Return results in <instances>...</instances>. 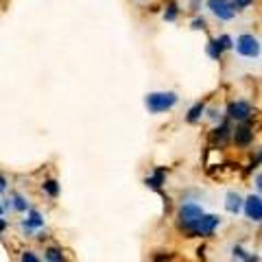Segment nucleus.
I'll use <instances>...</instances> for the list:
<instances>
[{
  "label": "nucleus",
  "mask_w": 262,
  "mask_h": 262,
  "mask_svg": "<svg viewBox=\"0 0 262 262\" xmlns=\"http://www.w3.org/2000/svg\"><path fill=\"white\" fill-rule=\"evenodd\" d=\"M221 223V219L219 216H212V214H201L196 221H192V223H186L182 225L188 234H192V236H210L214 229L219 227Z\"/></svg>",
  "instance_id": "f257e3e1"
},
{
  "label": "nucleus",
  "mask_w": 262,
  "mask_h": 262,
  "mask_svg": "<svg viewBox=\"0 0 262 262\" xmlns=\"http://www.w3.org/2000/svg\"><path fill=\"white\" fill-rule=\"evenodd\" d=\"M144 103H146V107H149V112L162 114V112H166V110L177 105V94L175 92H153V94L146 96Z\"/></svg>",
  "instance_id": "f03ea898"
},
{
  "label": "nucleus",
  "mask_w": 262,
  "mask_h": 262,
  "mask_svg": "<svg viewBox=\"0 0 262 262\" xmlns=\"http://www.w3.org/2000/svg\"><path fill=\"white\" fill-rule=\"evenodd\" d=\"M208 7L219 20H232L236 15V9L229 0H208Z\"/></svg>",
  "instance_id": "7ed1b4c3"
},
{
  "label": "nucleus",
  "mask_w": 262,
  "mask_h": 262,
  "mask_svg": "<svg viewBox=\"0 0 262 262\" xmlns=\"http://www.w3.org/2000/svg\"><path fill=\"white\" fill-rule=\"evenodd\" d=\"M236 48L243 57H258L260 55V44L253 35H241L236 39Z\"/></svg>",
  "instance_id": "20e7f679"
},
{
  "label": "nucleus",
  "mask_w": 262,
  "mask_h": 262,
  "mask_svg": "<svg viewBox=\"0 0 262 262\" xmlns=\"http://www.w3.org/2000/svg\"><path fill=\"white\" fill-rule=\"evenodd\" d=\"M227 114H229V118H234V120H249V116H251V105L247 101H236V103L229 105Z\"/></svg>",
  "instance_id": "39448f33"
},
{
  "label": "nucleus",
  "mask_w": 262,
  "mask_h": 262,
  "mask_svg": "<svg viewBox=\"0 0 262 262\" xmlns=\"http://www.w3.org/2000/svg\"><path fill=\"white\" fill-rule=\"evenodd\" d=\"M245 214H247V219H251V221H258L262 219V199L256 194V196H249L247 201H245Z\"/></svg>",
  "instance_id": "423d86ee"
},
{
  "label": "nucleus",
  "mask_w": 262,
  "mask_h": 262,
  "mask_svg": "<svg viewBox=\"0 0 262 262\" xmlns=\"http://www.w3.org/2000/svg\"><path fill=\"white\" fill-rule=\"evenodd\" d=\"M201 214H203V210L196 206V203H186V206H182V210H179V219H182V225L192 223V221H196Z\"/></svg>",
  "instance_id": "0eeeda50"
},
{
  "label": "nucleus",
  "mask_w": 262,
  "mask_h": 262,
  "mask_svg": "<svg viewBox=\"0 0 262 262\" xmlns=\"http://www.w3.org/2000/svg\"><path fill=\"white\" fill-rule=\"evenodd\" d=\"M234 140H236V144H241V146H247L253 140V131H251L249 120H243V125L236 129V134H234Z\"/></svg>",
  "instance_id": "6e6552de"
},
{
  "label": "nucleus",
  "mask_w": 262,
  "mask_h": 262,
  "mask_svg": "<svg viewBox=\"0 0 262 262\" xmlns=\"http://www.w3.org/2000/svg\"><path fill=\"white\" fill-rule=\"evenodd\" d=\"M225 206H227V210L232 212V214H238L241 208H243L241 194H238V192H227V196H225Z\"/></svg>",
  "instance_id": "1a4fd4ad"
},
{
  "label": "nucleus",
  "mask_w": 262,
  "mask_h": 262,
  "mask_svg": "<svg viewBox=\"0 0 262 262\" xmlns=\"http://www.w3.org/2000/svg\"><path fill=\"white\" fill-rule=\"evenodd\" d=\"M149 188H160L162 184H164V170L160 168V170H155V175L153 177H146V182H144Z\"/></svg>",
  "instance_id": "9d476101"
},
{
  "label": "nucleus",
  "mask_w": 262,
  "mask_h": 262,
  "mask_svg": "<svg viewBox=\"0 0 262 262\" xmlns=\"http://www.w3.org/2000/svg\"><path fill=\"white\" fill-rule=\"evenodd\" d=\"M42 223H44V221H42V214L33 210V212H31V219H29V221H24V227H27V229H33V227H42Z\"/></svg>",
  "instance_id": "9b49d317"
},
{
  "label": "nucleus",
  "mask_w": 262,
  "mask_h": 262,
  "mask_svg": "<svg viewBox=\"0 0 262 262\" xmlns=\"http://www.w3.org/2000/svg\"><path fill=\"white\" fill-rule=\"evenodd\" d=\"M203 112H206V107H203V103H196L194 107L188 112V122H196L201 116H203Z\"/></svg>",
  "instance_id": "f8f14e48"
},
{
  "label": "nucleus",
  "mask_w": 262,
  "mask_h": 262,
  "mask_svg": "<svg viewBox=\"0 0 262 262\" xmlns=\"http://www.w3.org/2000/svg\"><path fill=\"white\" fill-rule=\"evenodd\" d=\"M208 55L212 57V59H221V55H223V48L219 46L216 39H212V42L208 44Z\"/></svg>",
  "instance_id": "ddd939ff"
},
{
  "label": "nucleus",
  "mask_w": 262,
  "mask_h": 262,
  "mask_svg": "<svg viewBox=\"0 0 262 262\" xmlns=\"http://www.w3.org/2000/svg\"><path fill=\"white\" fill-rule=\"evenodd\" d=\"M227 136H229V125L227 122H223L216 131H214V140H219V142H225L227 140Z\"/></svg>",
  "instance_id": "4468645a"
},
{
  "label": "nucleus",
  "mask_w": 262,
  "mask_h": 262,
  "mask_svg": "<svg viewBox=\"0 0 262 262\" xmlns=\"http://www.w3.org/2000/svg\"><path fill=\"white\" fill-rule=\"evenodd\" d=\"M44 190L51 196H57V194H59V184H57L55 179H48V182L44 184Z\"/></svg>",
  "instance_id": "2eb2a0df"
},
{
  "label": "nucleus",
  "mask_w": 262,
  "mask_h": 262,
  "mask_svg": "<svg viewBox=\"0 0 262 262\" xmlns=\"http://www.w3.org/2000/svg\"><path fill=\"white\" fill-rule=\"evenodd\" d=\"M13 208L18 210V212H24L29 208V203L24 201V196H20V194H13Z\"/></svg>",
  "instance_id": "dca6fc26"
},
{
  "label": "nucleus",
  "mask_w": 262,
  "mask_h": 262,
  "mask_svg": "<svg viewBox=\"0 0 262 262\" xmlns=\"http://www.w3.org/2000/svg\"><path fill=\"white\" fill-rule=\"evenodd\" d=\"M46 260L48 262H63V256H61L59 249H48L46 251Z\"/></svg>",
  "instance_id": "f3484780"
},
{
  "label": "nucleus",
  "mask_w": 262,
  "mask_h": 262,
  "mask_svg": "<svg viewBox=\"0 0 262 262\" xmlns=\"http://www.w3.org/2000/svg\"><path fill=\"white\" fill-rule=\"evenodd\" d=\"M177 13H179V11H177V5H175V3H170V5L166 7V13H164V18H166L168 22H173V20L177 18Z\"/></svg>",
  "instance_id": "a211bd4d"
},
{
  "label": "nucleus",
  "mask_w": 262,
  "mask_h": 262,
  "mask_svg": "<svg viewBox=\"0 0 262 262\" xmlns=\"http://www.w3.org/2000/svg\"><path fill=\"white\" fill-rule=\"evenodd\" d=\"M216 42H219V46L223 48V51L232 48V37H229V35H221V37H216Z\"/></svg>",
  "instance_id": "6ab92c4d"
},
{
  "label": "nucleus",
  "mask_w": 262,
  "mask_h": 262,
  "mask_svg": "<svg viewBox=\"0 0 262 262\" xmlns=\"http://www.w3.org/2000/svg\"><path fill=\"white\" fill-rule=\"evenodd\" d=\"M234 253H236V256H241V258H245L247 262H258V256H249V253H247V251H243L241 247H236Z\"/></svg>",
  "instance_id": "aec40b11"
},
{
  "label": "nucleus",
  "mask_w": 262,
  "mask_h": 262,
  "mask_svg": "<svg viewBox=\"0 0 262 262\" xmlns=\"http://www.w3.org/2000/svg\"><path fill=\"white\" fill-rule=\"evenodd\" d=\"M234 9H238V11H243V9H247V7H251L253 5V0H234Z\"/></svg>",
  "instance_id": "412c9836"
},
{
  "label": "nucleus",
  "mask_w": 262,
  "mask_h": 262,
  "mask_svg": "<svg viewBox=\"0 0 262 262\" xmlns=\"http://www.w3.org/2000/svg\"><path fill=\"white\" fill-rule=\"evenodd\" d=\"M192 29H194V31H203V29H206V20H203V18L192 20Z\"/></svg>",
  "instance_id": "4be33fe9"
},
{
  "label": "nucleus",
  "mask_w": 262,
  "mask_h": 262,
  "mask_svg": "<svg viewBox=\"0 0 262 262\" xmlns=\"http://www.w3.org/2000/svg\"><path fill=\"white\" fill-rule=\"evenodd\" d=\"M22 262H39V260H37V256H35V253L27 251V253H24V256H22Z\"/></svg>",
  "instance_id": "5701e85b"
},
{
  "label": "nucleus",
  "mask_w": 262,
  "mask_h": 262,
  "mask_svg": "<svg viewBox=\"0 0 262 262\" xmlns=\"http://www.w3.org/2000/svg\"><path fill=\"white\" fill-rule=\"evenodd\" d=\"M5 188H7V179L0 175V192H5Z\"/></svg>",
  "instance_id": "b1692460"
},
{
  "label": "nucleus",
  "mask_w": 262,
  "mask_h": 262,
  "mask_svg": "<svg viewBox=\"0 0 262 262\" xmlns=\"http://www.w3.org/2000/svg\"><path fill=\"white\" fill-rule=\"evenodd\" d=\"M210 118H212V120H216V118H219V112H216V110H212V112H210Z\"/></svg>",
  "instance_id": "393cba45"
},
{
  "label": "nucleus",
  "mask_w": 262,
  "mask_h": 262,
  "mask_svg": "<svg viewBox=\"0 0 262 262\" xmlns=\"http://www.w3.org/2000/svg\"><path fill=\"white\" fill-rule=\"evenodd\" d=\"M5 229H7V223H5V221H3V219H0V234H3V232H5Z\"/></svg>",
  "instance_id": "a878e982"
},
{
  "label": "nucleus",
  "mask_w": 262,
  "mask_h": 262,
  "mask_svg": "<svg viewBox=\"0 0 262 262\" xmlns=\"http://www.w3.org/2000/svg\"><path fill=\"white\" fill-rule=\"evenodd\" d=\"M256 186H258V190H260V188H262V177H260V175L256 177Z\"/></svg>",
  "instance_id": "bb28decb"
},
{
  "label": "nucleus",
  "mask_w": 262,
  "mask_h": 262,
  "mask_svg": "<svg viewBox=\"0 0 262 262\" xmlns=\"http://www.w3.org/2000/svg\"><path fill=\"white\" fill-rule=\"evenodd\" d=\"M0 214H3V206H0Z\"/></svg>",
  "instance_id": "cd10ccee"
},
{
  "label": "nucleus",
  "mask_w": 262,
  "mask_h": 262,
  "mask_svg": "<svg viewBox=\"0 0 262 262\" xmlns=\"http://www.w3.org/2000/svg\"><path fill=\"white\" fill-rule=\"evenodd\" d=\"M155 262H162V260H155Z\"/></svg>",
  "instance_id": "c85d7f7f"
}]
</instances>
